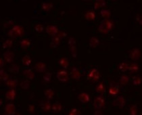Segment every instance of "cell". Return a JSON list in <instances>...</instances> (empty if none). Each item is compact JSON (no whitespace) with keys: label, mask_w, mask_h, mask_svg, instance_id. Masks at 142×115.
I'll return each mask as SVG.
<instances>
[{"label":"cell","mask_w":142,"mask_h":115,"mask_svg":"<svg viewBox=\"0 0 142 115\" xmlns=\"http://www.w3.org/2000/svg\"><path fill=\"white\" fill-rule=\"evenodd\" d=\"M113 26H114V24H113V22L112 21V20H108V19H106V20H104L103 21L100 23L98 30H99V31H100V33L106 34V33H108L110 30L112 29Z\"/></svg>","instance_id":"cell-1"},{"label":"cell","mask_w":142,"mask_h":115,"mask_svg":"<svg viewBox=\"0 0 142 115\" xmlns=\"http://www.w3.org/2000/svg\"><path fill=\"white\" fill-rule=\"evenodd\" d=\"M8 36L12 38L20 37L24 34V28L20 25H14L8 33Z\"/></svg>","instance_id":"cell-2"},{"label":"cell","mask_w":142,"mask_h":115,"mask_svg":"<svg viewBox=\"0 0 142 115\" xmlns=\"http://www.w3.org/2000/svg\"><path fill=\"white\" fill-rule=\"evenodd\" d=\"M105 106V100L103 97L101 96H98L94 99L93 102V108L97 110L103 108Z\"/></svg>","instance_id":"cell-3"},{"label":"cell","mask_w":142,"mask_h":115,"mask_svg":"<svg viewBox=\"0 0 142 115\" xmlns=\"http://www.w3.org/2000/svg\"><path fill=\"white\" fill-rule=\"evenodd\" d=\"M56 77L58 80L62 82H66L67 80H69V74L68 72L65 70H62L57 72L56 74Z\"/></svg>","instance_id":"cell-4"},{"label":"cell","mask_w":142,"mask_h":115,"mask_svg":"<svg viewBox=\"0 0 142 115\" xmlns=\"http://www.w3.org/2000/svg\"><path fill=\"white\" fill-rule=\"evenodd\" d=\"M46 31L47 34H49V36L54 37L57 35L59 31L56 26H54V25H48L46 27Z\"/></svg>","instance_id":"cell-5"},{"label":"cell","mask_w":142,"mask_h":115,"mask_svg":"<svg viewBox=\"0 0 142 115\" xmlns=\"http://www.w3.org/2000/svg\"><path fill=\"white\" fill-rule=\"evenodd\" d=\"M125 98H124L123 96H122V95L118 96V97L113 102V105H114V106L119 108H123V107L124 106V105H125Z\"/></svg>","instance_id":"cell-6"},{"label":"cell","mask_w":142,"mask_h":115,"mask_svg":"<svg viewBox=\"0 0 142 115\" xmlns=\"http://www.w3.org/2000/svg\"><path fill=\"white\" fill-rule=\"evenodd\" d=\"M3 59L8 63H12L14 60V54L13 51L8 50L3 55Z\"/></svg>","instance_id":"cell-7"},{"label":"cell","mask_w":142,"mask_h":115,"mask_svg":"<svg viewBox=\"0 0 142 115\" xmlns=\"http://www.w3.org/2000/svg\"><path fill=\"white\" fill-rule=\"evenodd\" d=\"M88 77L94 82H96L100 79V73L96 68H93L89 73Z\"/></svg>","instance_id":"cell-8"},{"label":"cell","mask_w":142,"mask_h":115,"mask_svg":"<svg viewBox=\"0 0 142 115\" xmlns=\"http://www.w3.org/2000/svg\"><path fill=\"white\" fill-rule=\"evenodd\" d=\"M5 112L6 114L8 115H14L16 114V106L14 104H8L5 106Z\"/></svg>","instance_id":"cell-9"},{"label":"cell","mask_w":142,"mask_h":115,"mask_svg":"<svg viewBox=\"0 0 142 115\" xmlns=\"http://www.w3.org/2000/svg\"><path fill=\"white\" fill-rule=\"evenodd\" d=\"M141 56V51L139 48H135L133 50H131L130 54H129V57L133 60H136L139 58Z\"/></svg>","instance_id":"cell-10"},{"label":"cell","mask_w":142,"mask_h":115,"mask_svg":"<svg viewBox=\"0 0 142 115\" xmlns=\"http://www.w3.org/2000/svg\"><path fill=\"white\" fill-rule=\"evenodd\" d=\"M40 106H41V108L42 109L43 111L46 112H49L51 108H52V105H51L50 102H48V101H41L40 102Z\"/></svg>","instance_id":"cell-11"},{"label":"cell","mask_w":142,"mask_h":115,"mask_svg":"<svg viewBox=\"0 0 142 115\" xmlns=\"http://www.w3.org/2000/svg\"><path fill=\"white\" fill-rule=\"evenodd\" d=\"M78 100L80 101L81 103L83 104H87L90 101V97L89 94H87V93L85 92H83V93H81L78 96Z\"/></svg>","instance_id":"cell-12"},{"label":"cell","mask_w":142,"mask_h":115,"mask_svg":"<svg viewBox=\"0 0 142 115\" xmlns=\"http://www.w3.org/2000/svg\"><path fill=\"white\" fill-rule=\"evenodd\" d=\"M22 74L26 77V79L29 80H33L35 79V74L33 70L31 68L24 69L22 71Z\"/></svg>","instance_id":"cell-13"},{"label":"cell","mask_w":142,"mask_h":115,"mask_svg":"<svg viewBox=\"0 0 142 115\" xmlns=\"http://www.w3.org/2000/svg\"><path fill=\"white\" fill-rule=\"evenodd\" d=\"M70 74H71V77H72V79H75V80H80L81 73L77 68H76V67L72 68V71H71V72H70Z\"/></svg>","instance_id":"cell-14"},{"label":"cell","mask_w":142,"mask_h":115,"mask_svg":"<svg viewBox=\"0 0 142 115\" xmlns=\"http://www.w3.org/2000/svg\"><path fill=\"white\" fill-rule=\"evenodd\" d=\"M35 69L37 72H43L46 71V64L43 62H39L35 65Z\"/></svg>","instance_id":"cell-15"},{"label":"cell","mask_w":142,"mask_h":115,"mask_svg":"<svg viewBox=\"0 0 142 115\" xmlns=\"http://www.w3.org/2000/svg\"><path fill=\"white\" fill-rule=\"evenodd\" d=\"M5 97L7 100L9 101L14 100L15 99V97H16V91L13 89L8 90L6 93H5Z\"/></svg>","instance_id":"cell-16"},{"label":"cell","mask_w":142,"mask_h":115,"mask_svg":"<svg viewBox=\"0 0 142 115\" xmlns=\"http://www.w3.org/2000/svg\"><path fill=\"white\" fill-rule=\"evenodd\" d=\"M58 64L63 68H67L69 66V61L66 58L62 57V58L59 60Z\"/></svg>","instance_id":"cell-17"},{"label":"cell","mask_w":142,"mask_h":115,"mask_svg":"<svg viewBox=\"0 0 142 115\" xmlns=\"http://www.w3.org/2000/svg\"><path fill=\"white\" fill-rule=\"evenodd\" d=\"M61 42V39L58 36H55L52 37V41L50 43V46L52 48H56L58 45Z\"/></svg>","instance_id":"cell-18"},{"label":"cell","mask_w":142,"mask_h":115,"mask_svg":"<svg viewBox=\"0 0 142 115\" xmlns=\"http://www.w3.org/2000/svg\"><path fill=\"white\" fill-rule=\"evenodd\" d=\"M119 92L118 86H110L108 89V93L112 96H115L117 95Z\"/></svg>","instance_id":"cell-19"},{"label":"cell","mask_w":142,"mask_h":115,"mask_svg":"<svg viewBox=\"0 0 142 115\" xmlns=\"http://www.w3.org/2000/svg\"><path fill=\"white\" fill-rule=\"evenodd\" d=\"M22 63L23 65H25L26 66H29L32 62V60H31V57L29 55H25L22 58Z\"/></svg>","instance_id":"cell-20"},{"label":"cell","mask_w":142,"mask_h":115,"mask_svg":"<svg viewBox=\"0 0 142 115\" xmlns=\"http://www.w3.org/2000/svg\"><path fill=\"white\" fill-rule=\"evenodd\" d=\"M95 17H96V14L95 13V12L93 11L87 12L85 15V19L87 20H90V21L95 20Z\"/></svg>","instance_id":"cell-21"},{"label":"cell","mask_w":142,"mask_h":115,"mask_svg":"<svg viewBox=\"0 0 142 115\" xmlns=\"http://www.w3.org/2000/svg\"><path fill=\"white\" fill-rule=\"evenodd\" d=\"M100 43V41L98 39V38L95 37H93L90 39L89 41V46L92 48H96L97 46L99 45Z\"/></svg>","instance_id":"cell-22"},{"label":"cell","mask_w":142,"mask_h":115,"mask_svg":"<svg viewBox=\"0 0 142 115\" xmlns=\"http://www.w3.org/2000/svg\"><path fill=\"white\" fill-rule=\"evenodd\" d=\"M44 95L47 100H52L54 96V91L52 89H47L45 90Z\"/></svg>","instance_id":"cell-23"},{"label":"cell","mask_w":142,"mask_h":115,"mask_svg":"<svg viewBox=\"0 0 142 115\" xmlns=\"http://www.w3.org/2000/svg\"><path fill=\"white\" fill-rule=\"evenodd\" d=\"M19 66L17 64H12L10 67L8 68V71L12 74H18L19 73Z\"/></svg>","instance_id":"cell-24"},{"label":"cell","mask_w":142,"mask_h":115,"mask_svg":"<svg viewBox=\"0 0 142 115\" xmlns=\"http://www.w3.org/2000/svg\"><path fill=\"white\" fill-rule=\"evenodd\" d=\"M20 44L21 48H22L23 49H27L31 46V41L27 39H24L20 41Z\"/></svg>","instance_id":"cell-25"},{"label":"cell","mask_w":142,"mask_h":115,"mask_svg":"<svg viewBox=\"0 0 142 115\" xmlns=\"http://www.w3.org/2000/svg\"><path fill=\"white\" fill-rule=\"evenodd\" d=\"M7 85L8 87H10L12 89H14L17 86V84H18V80H16V79H8L7 80Z\"/></svg>","instance_id":"cell-26"},{"label":"cell","mask_w":142,"mask_h":115,"mask_svg":"<svg viewBox=\"0 0 142 115\" xmlns=\"http://www.w3.org/2000/svg\"><path fill=\"white\" fill-rule=\"evenodd\" d=\"M53 6H54L53 3H43L41 9L45 12H48L51 10V9H52Z\"/></svg>","instance_id":"cell-27"},{"label":"cell","mask_w":142,"mask_h":115,"mask_svg":"<svg viewBox=\"0 0 142 115\" xmlns=\"http://www.w3.org/2000/svg\"><path fill=\"white\" fill-rule=\"evenodd\" d=\"M129 64H128L127 62H123L119 64L118 66V69L122 72H125V71H128L129 69Z\"/></svg>","instance_id":"cell-28"},{"label":"cell","mask_w":142,"mask_h":115,"mask_svg":"<svg viewBox=\"0 0 142 115\" xmlns=\"http://www.w3.org/2000/svg\"><path fill=\"white\" fill-rule=\"evenodd\" d=\"M105 90H106V87H105L104 84H103L102 83L98 84L95 87V91L98 94H103Z\"/></svg>","instance_id":"cell-29"},{"label":"cell","mask_w":142,"mask_h":115,"mask_svg":"<svg viewBox=\"0 0 142 115\" xmlns=\"http://www.w3.org/2000/svg\"><path fill=\"white\" fill-rule=\"evenodd\" d=\"M52 109L54 111V112L55 113H58L62 110V105L60 104L57 102V103H55L54 105L52 106Z\"/></svg>","instance_id":"cell-30"},{"label":"cell","mask_w":142,"mask_h":115,"mask_svg":"<svg viewBox=\"0 0 142 115\" xmlns=\"http://www.w3.org/2000/svg\"><path fill=\"white\" fill-rule=\"evenodd\" d=\"M106 5V2L105 1H102V0H100V1H97L94 4V9L95 10H98L100 9L102 7Z\"/></svg>","instance_id":"cell-31"},{"label":"cell","mask_w":142,"mask_h":115,"mask_svg":"<svg viewBox=\"0 0 142 115\" xmlns=\"http://www.w3.org/2000/svg\"><path fill=\"white\" fill-rule=\"evenodd\" d=\"M129 78L127 75L124 74V75L121 76V78H120L119 82L120 83H121V85H127V84L129 83Z\"/></svg>","instance_id":"cell-32"},{"label":"cell","mask_w":142,"mask_h":115,"mask_svg":"<svg viewBox=\"0 0 142 115\" xmlns=\"http://www.w3.org/2000/svg\"><path fill=\"white\" fill-rule=\"evenodd\" d=\"M20 86L21 87L22 89L24 90H27L29 89L30 87V83L28 80H22L20 83Z\"/></svg>","instance_id":"cell-33"},{"label":"cell","mask_w":142,"mask_h":115,"mask_svg":"<svg viewBox=\"0 0 142 115\" xmlns=\"http://www.w3.org/2000/svg\"><path fill=\"white\" fill-rule=\"evenodd\" d=\"M0 79L2 80H4V81H6L9 79V75L7 74L3 69H1V71H0Z\"/></svg>","instance_id":"cell-34"},{"label":"cell","mask_w":142,"mask_h":115,"mask_svg":"<svg viewBox=\"0 0 142 115\" xmlns=\"http://www.w3.org/2000/svg\"><path fill=\"white\" fill-rule=\"evenodd\" d=\"M128 70L131 72H132V73H134V72H136L139 70V66H138V64H136V63H133V64H131V65L129 66V69H128Z\"/></svg>","instance_id":"cell-35"},{"label":"cell","mask_w":142,"mask_h":115,"mask_svg":"<svg viewBox=\"0 0 142 115\" xmlns=\"http://www.w3.org/2000/svg\"><path fill=\"white\" fill-rule=\"evenodd\" d=\"M100 14H101V16L105 18H110V15H111V12H110V11L109 10H106V9H103V10H101Z\"/></svg>","instance_id":"cell-36"},{"label":"cell","mask_w":142,"mask_h":115,"mask_svg":"<svg viewBox=\"0 0 142 115\" xmlns=\"http://www.w3.org/2000/svg\"><path fill=\"white\" fill-rule=\"evenodd\" d=\"M13 45V41L11 39H7L5 40L4 42L3 43V49H5V48H10Z\"/></svg>","instance_id":"cell-37"},{"label":"cell","mask_w":142,"mask_h":115,"mask_svg":"<svg viewBox=\"0 0 142 115\" xmlns=\"http://www.w3.org/2000/svg\"><path fill=\"white\" fill-rule=\"evenodd\" d=\"M137 113V105H131L129 108V114L135 115Z\"/></svg>","instance_id":"cell-38"},{"label":"cell","mask_w":142,"mask_h":115,"mask_svg":"<svg viewBox=\"0 0 142 115\" xmlns=\"http://www.w3.org/2000/svg\"><path fill=\"white\" fill-rule=\"evenodd\" d=\"M70 51L74 58H77V49L75 45L70 46Z\"/></svg>","instance_id":"cell-39"},{"label":"cell","mask_w":142,"mask_h":115,"mask_svg":"<svg viewBox=\"0 0 142 115\" xmlns=\"http://www.w3.org/2000/svg\"><path fill=\"white\" fill-rule=\"evenodd\" d=\"M133 83L134 85L139 86L142 83L141 78L140 77H139V76L135 77H133Z\"/></svg>","instance_id":"cell-40"},{"label":"cell","mask_w":142,"mask_h":115,"mask_svg":"<svg viewBox=\"0 0 142 115\" xmlns=\"http://www.w3.org/2000/svg\"><path fill=\"white\" fill-rule=\"evenodd\" d=\"M52 74L51 72H46L43 77V79L46 82H49L52 79Z\"/></svg>","instance_id":"cell-41"},{"label":"cell","mask_w":142,"mask_h":115,"mask_svg":"<svg viewBox=\"0 0 142 115\" xmlns=\"http://www.w3.org/2000/svg\"><path fill=\"white\" fill-rule=\"evenodd\" d=\"M35 31L39 33H43V26L41 24H37L36 26H35Z\"/></svg>","instance_id":"cell-42"},{"label":"cell","mask_w":142,"mask_h":115,"mask_svg":"<svg viewBox=\"0 0 142 115\" xmlns=\"http://www.w3.org/2000/svg\"><path fill=\"white\" fill-rule=\"evenodd\" d=\"M69 114L70 115H78L81 114V111L79 110L77 108H73L70 110V112H69Z\"/></svg>","instance_id":"cell-43"},{"label":"cell","mask_w":142,"mask_h":115,"mask_svg":"<svg viewBox=\"0 0 142 115\" xmlns=\"http://www.w3.org/2000/svg\"><path fill=\"white\" fill-rule=\"evenodd\" d=\"M57 36H58L61 39H64V38L66 37L67 33H66V32H64V31H61L58 32Z\"/></svg>","instance_id":"cell-44"},{"label":"cell","mask_w":142,"mask_h":115,"mask_svg":"<svg viewBox=\"0 0 142 115\" xmlns=\"http://www.w3.org/2000/svg\"><path fill=\"white\" fill-rule=\"evenodd\" d=\"M69 46H74L76 45V40L74 37H70L69 39Z\"/></svg>","instance_id":"cell-45"},{"label":"cell","mask_w":142,"mask_h":115,"mask_svg":"<svg viewBox=\"0 0 142 115\" xmlns=\"http://www.w3.org/2000/svg\"><path fill=\"white\" fill-rule=\"evenodd\" d=\"M14 25V21L13 20H10V21H8L4 24V28H8L10 26H12Z\"/></svg>","instance_id":"cell-46"},{"label":"cell","mask_w":142,"mask_h":115,"mask_svg":"<svg viewBox=\"0 0 142 115\" xmlns=\"http://www.w3.org/2000/svg\"><path fill=\"white\" fill-rule=\"evenodd\" d=\"M135 20H137V22H139L141 25H142V16L140 14H138L137 15V16L135 17Z\"/></svg>","instance_id":"cell-47"},{"label":"cell","mask_w":142,"mask_h":115,"mask_svg":"<svg viewBox=\"0 0 142 115\" xmlns=\"http://www.w3.org/2000/svg\"><path fill=\"white\" fill-rule=\"evenodd\" d=\"M28 110H29V111L30 113H34L35 106L33 105V104H30V105H29Z\"/></svg>","instance_id":"cell-48"},{"label":"cell","mask_w":142,"mask_h":115,"mask_svg":"<svg viewBox=\"0 0 142 115\" xmlns=\"http://www.w3.org/2000/svg\"><path fill=\"white\" fill-rule=\"evenodd\" d=\"M3 64H4V59H3V58H1V59H0V66H1V68L3 67Z\"/></svg>","instance_id":"cell-49"},{"label":"cell","mask_w":142,"mask_h":115,"mask_svg":"<svg viewBox=\"0 0 142 115\" xmlns=\"http://www.w3.org/2000/svg\"><path fill=\"white\" fill-rule=\"evenodd\" d=\"M93 114H102V113H101L100 110H97V111H95V112L93 113Z\"/></svg>","instance_id":"cell-50"}]
</instances>
